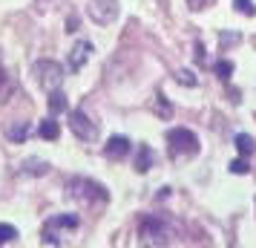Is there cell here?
<instances>
[{
    "instance_id": "obj_2",
    "label": "cell",
    "mask_w": 256,
    "mask_h": 248,
    "mask_svg": "<svg viewBox=\"0 0 256 248\" xmlns=\"http://www.w3.org/2000/svg\"><path fill=\"white\" fill-rule=\"evenodd\" d=\"M138 236L144 245H170L176 231L164 222L162 216H144L138 225Z\"/></svg>"
},
{
    "instance_id": "obj_1",
    "label": "cell",
    "mask_w": 256,
    "mask_h": 248,
    "mask_svg": "<svg viewBox=\"0 0 256 248\" xmlns=\"http://www.w3.org/2000/svg\"><path fill=\"white\" fill-rule=\"evenodd\" d=\"M66 193L72 199L84 202V205H92V202H106L110 193H106L104 185H98L92 179H84V176H72L66 179Z\"/></svg>"
},
{
    "instance_id": "obj_23",
    "label": "cell",
    "mask_w": 256,
    "mask_h": 248,
    "mask_svg": "<svg viewBox=\"0 0 256 248\" xmlns=\"http://www.w3.org/2000/svg\"><path fill=\"white\" fill-rule=\"evenodd\" d=\"M210 3H213V0H187V6H190L193 12H202V9H208Z\"/></svg>"
},
{
    "instance_id": "obj_13",
    "label": "cell",
    "mask_w": 256,
    "mask_h": 248,
    "mask_svg": "<svg viewBox=\"0 0 256 248\" xmlns=\"http://www.w3.org/2000/svg\"><path fill=\"white\" fill-rule=\"evenodd\" d=\"M66 107H70V101H66V95L60 93V90H52L49 93V113L55 116V113H66Z\"/></svg>"
},
{
    "instance_id": "obj_22",
    "label": "cell",
    "mask_w": 256,
    "mask_h": 248,
    "mask_svg": "<svg viewBox=\"0 0 256 248\" xmlns=\"http://www.w3.org/2000/svg\"><path fill=\"white\" fill-rule=\"evenodd\" d=\"M239 41H242V38L236 35V32H233V35H222V38H219L222 49H228V47H236V44H239Z\"/></svg>"
},
{
    "instance_id": "obj_16",
    "label": "cell",
    "mask_w": 256,
    "mask_h": 248,
    "mask_svg": "<svg viewBox=\"0 0 256 248\" xmlns=\"http://www.w3.org/2000/svg\"><path fill=\"white\" fill-rule=\"evenodd\" d=\"M213 70H216V75H219L222 81H228V78L233 75V61L222 58V61H216V67H213Z\"/></svg>"
},
{
    "instance_id": "obj_20",
    "label": "cell",
    "mask_w": 256,
    "mask_h": 248,
    "mask_svg": "<svg viewBox=\"0 0 256 248\" xmlns=\"http://www.w3.org/2000/svg\"><path fill=\"white\" fill-rule=\"evenodd\" d=\"M233 3H236V12L248 15V18H254L256 15V3L254 0H233Z\"/></svg>"
},
{
    "instance_id": "obj_18",
    "label": "cell",
    "mask_w": 256,
    "mask_h": 248,
    "mask_svg": "<svg viewBox=\"0 0 256 248\" xmlns=\"http://www.w3.org/2000/svg\"><path fill=\"white\" fill-rule=\"evenodd\" d=\"M26 136H29V124H24V121L14 124V127H9V139H12V142H24Z\"/></svg>"
},
{
    "instance_id": "obj_19",
    "label": "cell",
    "mask_w": 256,
    "mask_h": 248,
    "mask_svg": "<svg viewBox=\"0 0 256 248\" xmlns=\"http://www.w3.org/2000/svg\"><path fill=\"white\" fill-rule=\"evenodd\" d=\"M230 173H236V176H244V173H250V165H248V162H244V156H239V159H233L230 165Z\"/></svg>"
},
{
    "instance_id": "obj_21",
    "label": "cell",
    "mask_w": 256,
    "mask_h": 248,
    "mask_svg": "<svg viewBox=\"0 0 256 248\" xmlns=\"http://www.w3.org/2000/svg\"><path fill=\"white\" fill-rule=\"evenodd\" d=\"M176 81H178V84H184V87H196V75H193V72H190V70H178V72H176Z\"/></svg>"
},
{
    "instance_id": "obj_3",
    "label": "cell",
    "mask_w": 256,
    "mask_h": 248,
    "mask_svg": "<svg viewBox=\"0 0 256 248\" xmlns=\"http://www.w3.org/2000/svg\"><path fill=\"white\" fill-rule=\"evenodd\" d=\"M167 144H170V156L173 159H184V156L198 153V136L187 127H173L167 133Z\"/></svg>"
},
{
    "instance_id": "obj_24",
    "label": "cell",
    "mask_w": 256,
    "mask_h": 248,
    "mask_svg": "<svg viewBox=\"0 0 256 248\" xmlns=\"http://www.w3.org/2000/svg\"><path fill=\"white\" fill-rule=\"evenodd\" d=\"M196 64H204V47L196 44Z\"/></svg>"
},
{
    "instance_id": "obj_14",
    "label": "cell",
    "mask_w": 256,
    "mask_h": 248,
    "mask_svg": "<svg viewBox=\"0 0 256 248\" xmlns=\"http://www.w3.org/2000/svg\"><path fill=\"white\" fill-rule=\"evenodd\" d=\"M236 150H239V156H254L256 153V142L248 136V133H239V136H236Z\"/></svg>"
},
{
    "instance_id": "obj_10",
    "label": "cell",
    "mask_w": 256,
    "mask_h": 248,
    "mask_svg": "<svg viewBox=\"0 0 256 248\" xmlns=\"http://www.w3.org/2000/svg\"><path fill=\"white\" fill-rule=\"evenodd\" d=\"M152 162H156L152 147H150V144H138V147H136V162H132L136 173H147V170L152 167Z\"/></svg>"
},
{
    "instance_id": "obj_4",
    "label": "cell",
    "mask_w": 256,
    "mask_h": 248,
    "mask_svg": "<svg viewBox=\"0 0 256 248\" xmlns=\"http://www.w3.org/2000/svg\"><path fill=\"white\" fill-rule=\"evenodd\" d=\"M32 72H35L38 84L46 90V93H52V90H60V84H64V67H60L58 61H35V67H32Z\"/></svg>"
},
{
    "instance_id": "obj_8",
    "label": "cell",
    "mask_w": 256,
    "mask_h": 248,
    "mask_svg": "<svg viewBox=\"0 0 256 248\" xmlns=\"http://www.w3.org/2000/svg\"><path fill=\"white\" fill-rule=\"evenodd\" d=\"M95 52V47L90 44V41H78L75 47L70 49V61H66V70L70 72H81L84 64L90 61V55Z\"/></svg>"
},
{
    "instance_id": "obj_9",
    "label": "cell",
    "mask_w": 256,
    "mask_h": 248,
    "mask_svg": "<svg viewBox=\"0 0 256 248\" xmlns=\"http://www.w3.org/2000/svg\"><path fill=\"white\" fill-rule=\"evenodd\" d=\"M130 139H124V136H112L110 142H106V147H104V156L106 159H112V162H121L124 156L130 153Z\"/></svg>"
},
{
    "instance_id": "obj_25",
    "label": "cell",
    "mask_w": 256,
    "mask_h": 248,
    "mask_svg": "<svg viewBox=\"0 0 256 248\" xmlns=\"http://www.w3.org/2000/svg\"><path fill=\"white\" fill-rule=\"evenodd\" d=\"M75 29H78V18L72 15L70 21H66V32H75Z\"/></svg>"
},
{
    "instance_id": "obj_7",
    "label": "cell",
    "mask_w": 256,
    "mask_h": 248,
    "mask_svg": "<svg viewBox=\"0 0 256 248\" xmlns=\"http://www.w3.org/2000/svg\"><path fill=\"white\" fill-rule=\"evenodd\" d=\"M86 12H90V18H92L95 24L106 26L118 18V0H90Z\"/></svg>"
},
{
    "instance_id": "obj_6",
    "label": "cell",
    "mask_w": 256,
    "mask_h": 248,
    "mask_svg": "<svg viewBox=\"0 0 256 248\" xmlns=\"http://www.w3.org/2000/svg\"><path fill=\"white\" fill-rule=\"evenodd\" d=\"M70 130L75 133L81 142H95V139H98V124H95L84 110H72L70 113Z\"/></svg>"
},
{
    "instance_id": "obj_17",
    "label": "cell",
    "mask_w": 256,
    "mask_h": 248,
    "mask_svg": "<svg viewBox=\"0 0 256 248\" xmlns=\"http://www.w3.org/2000/svg\"><path fill=\"white\" fill-rule=\"evenodd\" d=\"M14 236H18V228L9 222H0V245H6V242H12Z\"/></svg>"
},
{
    "instance_id": "obj_5",
    "label": "cell",
    "mask_w": 256,
    "mask_h": 248,
    "mask_svg": "<svg viewBox=\"0 0 256 248\" xmlns=\"http://www.w3.org/2000/svg\"><path fill=\"white\" fill-rule=\"evenodd\" d=\"M78 216L75 213H55V216H49L46 222H44V236H40V242H46V245H60L64 239L58 236L60 228H66V231H75L78 228Z\"/></svg>"
},
{
    "instance_id": "obj_12",
    "label": "cell",
    "mask_w": 256,
    "mask_h": 248,
    "mask_svg": "<svg viewBox=\"0 0 256 248\" xmlns=\"http://www.w3.org/2000/svg\"><path fill=\"white\" fill-rule=\"evenodd\" d=\"M152 113H156L158 118H164V121L173 118V104L167 101V95H162V93L156 95V101H152Z\"/></svg>"
},
{
    "instance_id": "obj_11",
    "label": "cell",
    "mask_w": 256,
    "mask_h": 248,
    "mask_svg": "<svg viewBox=\"0 0 256 248\" xmlns=\"http://www.w3.org/2000/svg\"><path fill=\"white\" fill-rule=\"evenodd\" d=\"M38 133H40V139L55 142V139L60 136V127H58V121H55V118H44V121H40V127H38Z\"/></svg>"
},
{
    "instance_id": "obj_15",
    "label": "cell",
    "mask_w": 256,
    "mask_h": 248,
    "mask_svg": "<svg viewBox=\"0 0 256 248\" xmlns=\"http://www.w3.org/2000/svg\"><path fill=\"white\" fill-rule=\"evenodd\" d=\"M12 93H14V81L3 70H0V104H3V101H6Z\"/></svg>"
}]
</instances>
